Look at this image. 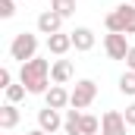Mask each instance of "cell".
I'll list each match as a JSON object with an SVG mask.
<instances>
[{"mask_svg":"<svg viewBox=\"0 0 135 135\" xmlns=\"http://www.w3.org/2000/svg\"><path fill=\"white\" fill-rule=\"evenodd\" d=\"M82 110H66V116H63V132L66 135H82Z\"/></svg>","mask_w":135,"mask_h":135,"instance_id":"14","label":"cell"},{"mask_svg":"<svg viewBox=\"0 0 135 135\" xmlns=\"http://www.w3.org/2000/svg\"><path fill=\"white\" fill-rule=\"evenodd\" d=\"M25 135H50V132H44V129H32V132H25Z\"/></svg>","mask_w":135,"mask_h":135,"instance_id":"23","label":"cell"},{"mask_svg":"<svg viewBox=\"0 0 135 135\" xmlns=\"http://www.w3.org/2000/svg\"><path fill=\"white\" fill-rule=\"evenodd\" d=\"M16 126H19V104H3L0 107V129L13 132Z\"/></svg>","mask_w":135,"mask_h":135,"instance_id":"11","label":"cell"},{"mask_svg":"<svg viewBox=\"0 0 135 135\" xmlns=\"http://www.w3.org/2000/svg\"><path fill=\"white\" fill-rule=\"evenodd\" d=\"M38 32L47 35V38H50V35H60L63 32V16L54 13V9H44V13L38 16Z\"/></svg>","mask_w":135,"mask_h":135,"instance_id":"7","label":"cell"},{"mask_svg":"<svg viewBox=\"0 0 135 135\" xmlns=\"http://www.w3.org/2000/svg\"><path fill=\"white\" fill-rule=\"evenodd\" d=\"M98 98V82L94 79H79L75 82V88L69 91V107L72 110H85V107H91Z\"/></svg>","mask_w":135,"mask_h":135,"instance_id":"4","label":"cell"},{"mask_svg":"<svg viewBox=\"0 0 135 135\" xmlns=\"http://www.w3.org/2000/svg\"><path fill=\"white\" fill-rule=\"evenodd\" d=\"M69 35H72V47H75V50H82V54H85V50H91V47H94V41H98L94 32H91L88 25H79V28H72Z\"/></svg>","mask_w":135,"mask_h":135,"instance_id":"10","label":"cell"},{"mask_svg":"<svg viewBox=\"0 0 135 135\" xmlns=\"http://www.w3.org/2000/svg\"><path fill=\"white\" fill-rule=\"evenodd\" d=\"M19 82L28 88V94H47V88H50V63L41 60V57L22 63V69H19Z\"/></svg>","mask_w":135,"mask_h":135,"instance_id":"1","label":"cell"},{"mask_svg":"<svg viewBox=\"0 0 135 135\" xmlns=\"http://www.w3.org/2000/svg\"><path fill=\"white\" fill-rule=\"evenodd\" d=\"M38 129H44V132H57V129H63V113L60 110H54V107H44V110H38Z\"/></svg>","mask_w":135,"mask_h":135,"instance_id":"8","label":"cell"},{"mask_svg":"<svg viewBox=\"0 0 135 135\" xmlns=\"http://www.w3.org/2000/svg\"><path fill=\"white\" fill-rule=\"evenodd\" d=\"M129 3H135V0H129Z\"/></svg>","mask_w":135,"mask_h":135,"instance_id":"24","label":"cell"},{"mask_svg":"<svg viewBox=\"0 0 135 135\" xmlns=\"http://www.w3.org/2000/svg\"><path fill=\"white\" fill-rule=\"evenodd\" d=\"M44 107H54V110H66L69 107V91L63 85H50L47 94H44Z\"/></svg>","mask_w":135,"mask_h":135,"instance_id":"9","label":"cell"},{"mask_svg":"<svg viewBox=\"0 0 135 135\" xmlns=\"http://www.w3.org/2000/svg\"><path fill=\"white\" fill-rule=\"evenodd\" d=\"M119 91H123L126 98H135V72L132 69H126V72L119 75Z\"/></svg>","mask_w":135,"mask_h":135,"instance_id":"15","label":"cell"},{"mask_svg":"<svg viewBox=\"0 0 135 135\" xmlns=\"http://www.w3.org/2000/svg\"><path fill=\"white\" fill-rule=\"evenodd\" d=\"M123 116H126V123H129V126H135V104L126 107V113H123Z\"/></svg>","mask_w":135,"mask_h":135,"instance_id":"21","label":"cell"},{"mask_svg":"<svg viewBox=\"0 0 135 135\" xmlns=\"http://www.w3.org/2000/svg\"><path fill=\"white\" fill-rule=\"evenodd\" d=\"M25 94H28V88L19 82V85H9L6 88V104H19V101H25Z\"/></svg>","mask_w":135,"mask_h":135,"instance_id":"17","label":"cell"},{"mask_svg":"<svg viewBox=\"0 0 135 135\" xmlns=\"http://www.w3.org/2000/svg\"><path fill=\"white\" fill-rule=\"evenodd\" d=\"M104 25H107V32H116V35H135V3L113 6V13H107Z\"/></svg>","mask_w":135,"mask_h":135,"instance_id":"2","label":"cell"},{"mask_svg":"<svg viewBox=\"0 0 135 135\" xmlns=\"http://www.w3.org/2000/svg\"><path fill=\"white\" fill-rule=\"evenodd\" d=\"M104 50H107V57H110V60H126V54L132 50L129 35H116V32H110L107 38H104Z\"/></svg>","mask_w":135,"mask_h":135,"instance_id":"5","label":"cell"},{"mask_svg":"<svg viewBox=\"0 0 135 135\" xmlns=\"http://www.w3.org/2000/svg\"><path fill=\"white\" fill-rule=\"evenodd\" d=\"M50 9L60 13L63 19H69V16L75 13V0H50Z\"/></svg>","mask_w":135,"mask_h":135,"instance_id":"16","label":"cell"},{"mask_svg":"<svg viewBox=\"0 0 135 135\" xmlns=\"http://www.w3.org/2000/svg\"><path fill=\"white\" fill-rule=\"evenodd\" d=\"M126 69H132V72H135V44H132V50L126 54Z\"/></svg>","mask_w":135,"mask_h":135,"instance_id":"22","label":"cell"},{"mask_svg":"<svg viewBox=\"0 0 135 135\" xmlns=\"http://www.w3.org/2000/svg\"><path fill=\"white\" fill-rule=\"evenodd\" d=\"M72 79V60H57L50 63V82L54 85H66Z\"/></svg>","mask_w":135,"mask_h":135,"instance_id":"12","label":"cell"},{"mask_svg":"<svg viewBox=\"0 0 135 135\" xmlns=\"http://www.w3.org/2000/svg\"><path fill=\"white\" fill-rule=\"evenodd\" d=\"M9 57L13 60H19V63H28L38 57V35L32 32H19L13 38V44H9Z\"/></svg>","mask_w":135,"mask_h":135,"instance_id":"3","label":"cell"},{"mask_svg":"<svg viewBox=\"0 0 135 135\" xmlns=\"http://www.w3.org/2000/svg\"><path fill=\"white\" fill-rule=\"evenodd\" d=\"M69 47H72V35L69 32H60V35H50V38H47V50H50L54 57H63Z\"/></svg>","mask_w":135,"mask_h":135,"instance_id":"13","label":"cell"},{"mask_svg":"<svg viewBox=\"0 0 135 135\" xmlns=\"http://www.w3.org/2000/svg\"><path fill=\"white\" fill-rule=\"evenodd\" d=\"M9 85H13V72H9V69L3 66V69H0V88H3V91H6V88H9Z\"/></svg>","mask_w":135,"mask_h":135,"instance_id":"20","label":"cell"},{"mask_svg":"<svg viewBox=\"0 0 135 135\" xmlns=\"http://www.w3.org/2000/svg\"><path fill=\"white\" fill-rule=\"evenodd\" d=\"M98 129H101V123L85 113V116H82V135H98Z\"/></svg>","mask_w":135,"mask_h":135,"instance_id":"18","label":"cell"},{"mask_svg":"<svg viewBox=\"0 0 135 135\" xmlns=\"http://www.w3.org/2000/svg\"><path fill=\"white\" fill-rule=\"evenodd\" d=\"M126 129H129V123L119 110H107L101 116V135H126Z\"/></svg>","mask_w":135,"mask_h":135,"instance_id":"6","label":"cell"},{"mask_svg":"<svg viewBox=\"0 0 135 135\" xmlns=\"http://www.w3.org/2000/svg\"><path fill=\"white\" fill-rule=\"evenodd\" d=\"M13 13H16V0H0V16L13 19Z\"/></svg>","mask_w":135,"mask_h":135,"instance_id":"19","label":"cell"}]
</instances>
